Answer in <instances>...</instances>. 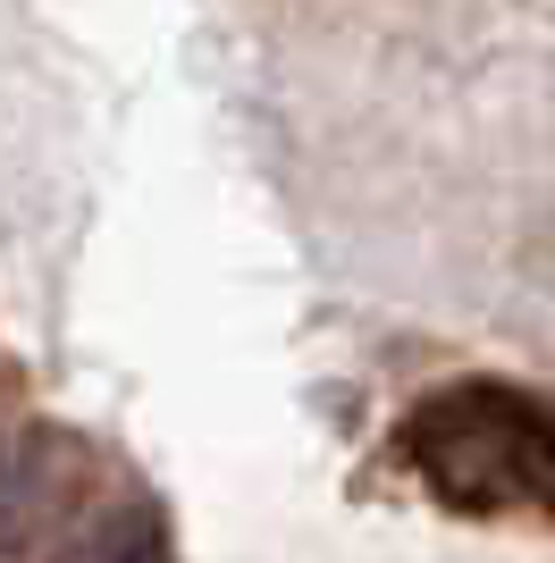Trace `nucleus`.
<instances>
[{
    "label": "nucleus",
    "mask_w": 555,
    "mask_h": 563,
    "mask_svg": "<svg viewBox=\"0 0 555 563\" xmlns=\"http://www.w3.org/2000/svg\"><path fill=\"white\" fill-rule=\"evenodd\" d=\"M404 454L455 514H505V505H555V404L471 378L413 412Z\"/></svg>",
    "instance_id": "f257e3e1"
}]
</instances>
